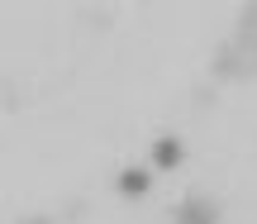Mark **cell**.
I'll return each instance as SVG.
<instances>
[{
  "instance_id": "1",
  "label": "cell",
  "mask_w": 257,
  "mask_h": 224,
  "mask_svg": "<svg viewBox=\"0 0 257 224\" xmlns=\"http://www.w3.org/2000/svg\"><path fill=\"white\" fill-rule=\"evenodd\" d=\"M214 72H219V76H252L257 72V0L243 5L238 29H233V43L219 53Z\"/></svg>"
},
{
  "instance_id": "2",
  "label": "cell",
  "mask_w": 257,
  "mask_h": 224,
  "mask_svg": "<svg viewBox=\"0 0 257 224\" xmlns=\"http://www.w3.org/2000/svg\"><path fill=\"white\" fill-rule=\"evenodd\" d=\"M176 224H219V205L214 200H205V196H191V200H181L176 205Z\"/></svg>"
},
{
  "instance_id": "3",
  "label": "cell",
  "mask_w": 257,
  "mask_h": 224,
  "mask_svg": "<svg viewBox=\"0 0 257 224\" xmlns=\"http://www.w3.org/2000/svg\"><path fill=\"white\" fill-rule=\"evenodd\" d=\"M181 139H172V134H167V139H157V148H153V162L157 167H176V162H181Z\"/></svg>"
},
{
  "instance_id": "4",
  "label": "cell",
  "mask_w": 257,
  "mask_h": 224,
  "mask_svg": "<svg viewBox=\"0 0 257 224\" xmlns=\"http://www.w3.org/2000/svg\"><path fill=\"white\" fill-rule=\"evenodd\" d=\"M143 191H148V172H143V167H128V172H119V196L138 200Z\"/></svg>"
},
{
  "instance_id": "5",
  "label": "cell",
  "mask_w": 257,
  "mask_h": 224,
  "mask_svg": "<svg viewBox=\"0 0 257 224\" xmlns=\"http://www.w3.org/2000/svg\"><path fill=\"white\" fill-rule=\"evenodd\" d=\"M19 224H48V219H19Z\"/></svg>"
}]
</instances>
